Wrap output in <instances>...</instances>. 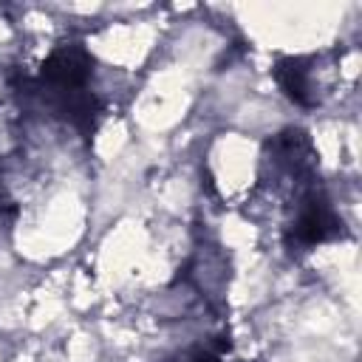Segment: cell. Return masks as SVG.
<instances>
[{"mask_svg": "<svg viewBox=\"0 0 362 362\" xmlns=\"http://www.w3.org/2000/svg\"><path fill=\"white\" fill-rule=\"evenodd\" d=\"M274 79L291 102L303 107H314L320 102L317 57H280L274 62Z\"/></svg>", "mask_w": 362, "mask_h": 362, "instance_id": "obj_3", "label": "cell"}, {"mask_svg": "<svg viewBox=\"0 0 362 362\" xmlns=\"http://www.w3.org/2000/svg\"><path fill=\"white\" fill-rule=\"evenodd\" d=\"M90 51L82 42H62L45 57L40 76L25 88V93L34 96L51 116L71 122L88 139L102 116V102L90 90Z\"/></svg>", "mask_w": 362, "mask_h": 362, "instance_id": "obj_1", "label": "cell"}, {"mask_svg": "<svg viewBox=\"0 0 362 362\" xmlns=\"http://www.w3.org/2000/svg\"><path fill=\"white\" fill-rule=\"evenodd\" d=\"M223 351H229V342H218V345H212V348H198V351H192L184 362H226V359H223Z\"/></svg>", "mask_w": 362, "mask_h": 362, "instance_id": "obj_4", "label": "cell"}, {"mask_svg": "<svg viewBox=\"0 0 362 362\" xmlns=\"http://www.w3.org/2000/svg\"><path fill=\"white\" fill-rule=\"evenodd\" d=\"M337 238H345L342 218L337 215L331 201L317 187L305 189L297 198L294 218H291V223L286 226V235H283L288 252H308V249H314L320 243H328V240H337Z\"/></svg>", "mask_w": 362, "mask_h": 362, "instance_id": "obj_2", "label": "cell"}]
</instances>
